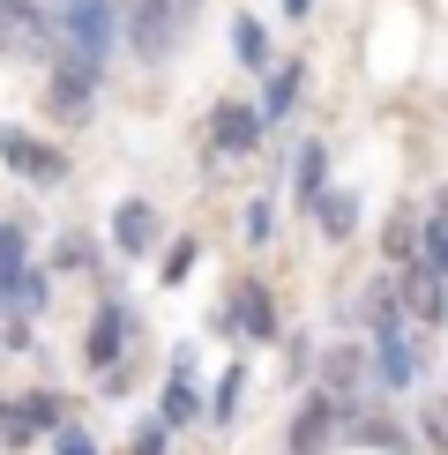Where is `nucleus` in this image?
Returning <instances> with one entry per match:
<instances>
[{"mask_svg": "<svg viewBox=\"0 0 448 455\" xmlns=\"http://www.w3.org/2000/svg\"><path fill=\"white\" fill-rule=\"evenodd\" d=\"M202 403H195V351L172 358V388H164V426H195Z\"/></svg>", "mask_w": 448, "mask_h": 455, "instance_id": "nucleus-13", "label": "nucleus"}, {"mask_svg": "<svg viewBox=\"0 0 448 455\" xmlns=\"http://www.w3.org/2000/svg\"><path fill=\"white\" fill-rule=\"evenodd\" d=\"M322 164H329V149H322V142H299V164H292V187H299V202L329 195V187H322Z\"/></svg>", "mask_w": 448, "mask_h": 455, "instance_id": "nucleus-17", "label": "nucleus"}, {"mask_svg": "<svg viewBox=\"0 0 448 455\" xmlns=\"http://www.w3.org/2000/svg\"><path fill=\"white\" fill-rule=\"evenodd\" d=\"M344 419H351L344 395H329V388H322V395H307V411H299V426H292V455H314Z\"/></svg>", "mask_w": 448, "mask_h": 455, "instance_id": "nucleus-8", "label": "nucleus"}, {"mask_svg": "<svg viewBox=\"0 0 448 455\" xmlns=\"http://www.w3.org/2000/svg\"><path fill=\"white\" fill-rule=\"evenodd\" d=\"M52 426H60V395H45V388H37V395H15V403L0 411V433H8L15 448H23L30 433H52Z\"/></svg>", "mask_w": 448, "mask_h": 455, "instance_id": "nucleus-9", "label": "nucleus"}, {"mask_svg": "<svg viewBox=\"0 0 448 455\" xmlns=\"http://www.w3.org/2000/svg\"><path fill=\"white\" fill-rule=\"evenodd\" d=\"M127 329H135V321H127V307H120V299H105L98 321L83 329V366L112 373V366H120V351H127Z\"/></svg>", "mask_w": 448, "mask_h": 455, "instance_id": "nucleus-6", "label": "nucleus"}, {"mask_svg": "<svg viewBox=\"0 0 448 455\" xmlns=\"http://www.w3.org/2000/svg\"><path fill=\"white\" fill-rule=\"evenodd\" d=\"M232 321H239V336H254V344H269L276 336V299H269V283H232Z\"/></svg>", "mask_w": 448, "mask_h": 455, "instance_id": "nucleus-10", "label": "nucleus"}, {"mask_svg": "<svg viewBox=\"0 0 448 455\" xmlns=\"http://www.w3.org/2000/svg\"><path fill=\"white\" fill-rule=\"evenodd\" d=\"M23 254H30V239H23V224H0V283H8L15 269H30Z\"/></svg>", "mask_w": 448, "mask_h": 455, "instance_id": "nucleus-19", "label": "nucleus"}, {"mask_svg": "<svg viewBox=\"0 0 448 455\" xmlns=\"http://www.w3.org/2000/svg\"><path fill=\"white\" fill-rule=\"evenodd\" d=\"M254 142H261V120H254V105L224 98V105L210 112V149H217V157H247Z\"/></svg>", "mask_w": 448, "mask_h": 455, "instance_id": "nucleus-7", "label": "nucleus"}, {"mask_svg": "<svg viewBox=\"0 0 448 455\" xmlns=\"http://www.w3.org/2000/svg\"><path fill=\"white\" fill-rule=\"evenodd\" d=\"M411 232H419V269H434V276H441V269H448V217H441V210H426Z\"/></svg>", "mask_w": 448, "mask_h": 455, "instance_id": "nucleus-15", "label": "nucleus"}, {"mask_svg": "<svg viewBox=\"0 0 448 455\" xmlns=\"http://www.w3.org/2000/svg\"><path fill=\"white\" fill-rule=\"evenodd\" d=\"M187 269H195V239H180V246H172V254H164V283H180Z\"/></svg>", "mask_w": 448, "mask_h": 455, "instance_id": "nucleus-21", "label": "nucleus"}, {"mask_svg": "<svg viewBox=\"0 0 448 455\" xmlns=\"http://www.w3.org/2000/svg\"><path fill=\"white\" fill-rule=\"evenodd\" d=\"M299 83H307V68H299V60H284V68L269 75V83H261V105H254L261 135H269L276 120H292V105H299Z\"/></svg>", "mask_w": 448, "mask_h": 455, "instance_id": "nucleus-12", "label": "nucleus"}, {"mask_svg": "<svg viewBox=\"0 0 448 455\" xmlns=\"http://www.w3.org/2000/svg\"><path fill=\"white\" fill-rule=\"evenodd\" d=\"M60 269H90V246L83 239H60Z\"/></svg>", "mask_w": 448, "mask_h": 455, "instance_id": "nucleus-23", "label": "nucleus"}, {"mask_svg": "<svg viewBox=\"0 0 448 455\" xmlns=\"http://www.w3.org/2000/svg\"><path fill=\"white\" fill-rule=\"evenodd\" d=\"M135 455H164V426H142L135 433Z\"/></svg>", "mask_w": 448, "mask_h": 455, "instance_id": "nucleus-24", "label": "nucleus"}, {"mask_svg": "<svg viewBox=\"0 0 448 455\" xmlns=\"http://www.w3.org/2000/svg\"><path fill=\"white\" fill-rule=\"evenodd\" d=\"M52 23H60V60L83 68L90 83H105V60L120 45V8L112 0H60Z\"/></svg>", "mask_w": 448, "mask_h": 455, "instance_id": "nucleus-1", "label": "nucleus"}, {"mask_svg": "<svg viewBox=\"0 0 448 455\" xmlns=\"http://www.w3.org/2000/svg\"><path fill=\"white\" fill-rule=\"evenodd\" d=\"M314 217H322L329 239H351V224H359V202L351 195H314Z\"/></svg>", "mask_w": 448, "mask_h": 455, "instance_id": "nucleus-18", "label": "nucleus"}, {"mask_svg": "<svg viewBox=\"0 0 448 455\" xmlns=\"http://www.w3.org/2000/svg\"><path fill=\"white\" fill-rule=\"evenodd\" d=\"M232 60L254 68V75H269V30H261L254 15H232Z\"/></svg>", "mask_w": 448, "mask_h": 455, "instance_id": "nucleus-14", "label": "nucleus"}, {"mask_svg": "<svg viewBox=\"0 0 448 455\" xmlns=\"http://www.w3.org/2000/svg\"><path fill=\"white\" fill-rule=\"evenodd\" d=\"M239 239H247V246H269L276 239V210H269V202H247V232H239Z\"/></svg>", "mask_w": 448, "mask_h": 455, "instance_id": "nucleus-20", "label": "nucleus"}, {"mask_svg": "<svg viewBox=\"0 0 448 455\" xmlns=\"http://www.w3.org/2000/svg\"><path fill=\"white\" fill-rule=\"evenodd\" d=\"M120 23H127V45H135V60L157 68L164 52H172V23H180V8H172V0H127Z\"/></svg>", "mask_w": 448, "mask_h": 455, "instance_id": "nucleus-3", "label": "nucleus"}, {"mask_svg": "<svg viewBox=\"0 0 448 455\" xmlns=\"http://www.w3.org/2000/svg\"><path fill=\"white\" fill-rule=\"evenodd\" d=\"M373 381L381 388H411L419 381V351H411V336H404V314L373 321Z\"/></svg>", "mask_w": 448, "mask_h": 455, "instance_id": "nucleus-4", "label": "nucleus"}, {"mask_svg": "<svg viewBox=\"0 0 448 455\" xmlns=\"http://www.w3.org/2000/svg\"><path fill=\"white\" fill-rule=\"evenodd\" d=\"M45 105H52V120H60V127H90V120H98V83H90L83 68H68V60H52V83H45Z\"/></svg>", "mask_w": 448, "mask_h": 455, "instance_id": "nucleus-5", "label": "nucleus"}, {"mask_svg": "<svg viewBox=\"0 0 448 455\" xmlns=\"http://www.w3.org/2000/svg\"><path fill=\"white\" fill-rule=\"evenodd\" d=\"M284 15H292V23H307V15H314V0H284Z\"/></svg>", "mask_w": 448, "mask_h": 455, "instance_id": "nucleus-25", "label": "nucleus"}, {"mask_svg": "<svg viewBox=\"0 0 448 455\" xmlns=\"http://www.w3.org/2000/svg\"><path fill=\"white\" fill-rule=\"evenodd\" d=\"M52 433H60V455H98V441L83 426H52Z\"/></svg>", "mask_w": 448, "mask_h": 455, "instance_id": "nucleus-22", "label": "nucleus"}, {"mask_svg": "<svg viewBox=\"0 0 448 455\" xmlns=\"http://www.w3.org/2000/svg\"><path fill=\"white\" fill-rule=\"evenodd\" d=\"M172 8H180V15H187V8H195V0H172Z\"/></svg>", "mask_w": 448, "mask_h": 455, "instance_id": "nucleus-26", "label": "nucleus"}, {"mask_svg": "<svg viewBox=\"0 0 448 455\" xmlns=\"http://www.w3.org/2000/svg\"><path fill=\"white\" fill-rule=\"evenodd\" d=\"M112 246H120V254H149V246H157V210H149L142 195H127L120 210H112Z\"/></svg>", "mask_w": 448, "mask_h": 455, "instance_id": "nucleus-11", "label": "nucleus"}, {"mask_svg": "<svg viewBox=\"0 0 448 455\" xmlns=\"http://www.w3.org/2000/svg\"><path fill=\"white\" fill-rule=\"evenodd\" d=\"M0 164H8L15 180H30V187H60V180H68V157H60L52 142L23 135V127H0Z\"/></svg>", "mask_w": 448, "mask_h": 455, "instance_id": "nucleus-2", "label": "nucleus"}, {"mask_svg": "<svg viewBox=\"0 0 448 455\" xmlns=\"http://www.w3.org/2000/svg\"><path fill=\"white\" fill-rule=\"evenodd\" d=\"M396 307H411L419 321H441V276H434V269H411V283H404Z\"/></svg>", "mask_w": 448, "mask_h": 455, "instance_id": "nucleus-16", "label": "nucleus"}]
</instances>
